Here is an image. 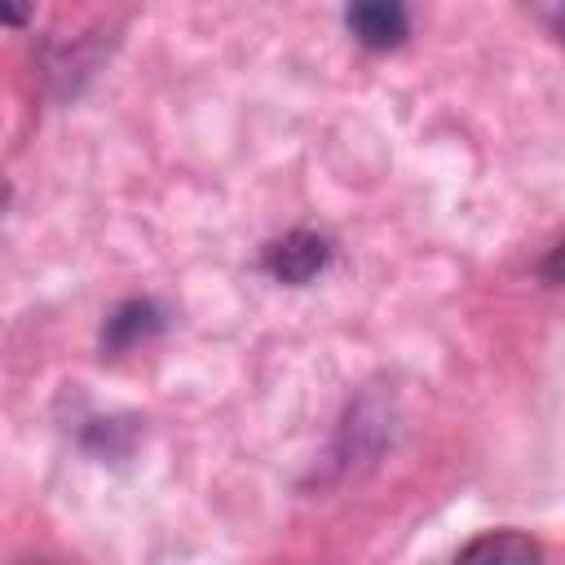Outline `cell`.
Segmentation results:
<instances>
[{"label":"cell","mask_w":565,"mask_h":565,"mask_svg":"<svg viewBox=\"0 0 565 565\" xmlns=\"http://www.w3.org/2000/svg\"><path fill=\"white\" fill-rule=\"evenodd\" d=\"M344 22H349V35L366 49H397L411 31L406 0H349Z\"/></svg>","instance_id":"obj_2"},{"label":"cell","mask_w":565,"mask_h":565,"mask_svg":"<svg viewBox=\"0 0 565 565\" xmlns=\"http://www.w3.org/2000/svg\"><path fill=\"white\" fill-rule=\"evenodd\" d=\"M327 260H331V243L322 234H309V230H291V234H282L278 243L265 247V269L278 282H291V287L318 278L327 269Z\"/></svg>","instance_id":"obj_1"},{"label":"cell","mask_w":565,"mask_h":565,"mask_svg":"<svg viewBox=\"0 0 565 565\" xmlns=\"http://www.w3.org/2000/svg\"><path fill=\"white\" fill-rule=\"evenodd\" d=\"M530 9H543V18H547V26H556V13H561V0H525Z\"/></svg>","instance_id":"obj_6"},{"label":"cell","mask_w":565,"mask_h":565,"mask_svg":"<svg viewBox=\"0 0 565 565\" xmlns=\"http://www.w3.org/2000/svg\"><path fill=\"white\" fill-rule=\"evenodd\" d=\"M481 556H494V561H534L539 547L521 534H490V539H477L472 547H463V561H481Z\"/></svg>","instance_id":"obj_4"},{"label":"cell","mask_w":565,"mask_h":565,"mask_svg":"<svg viewBox=\"0 0 565 565\" xmlns=\"http://www.w3.org/2000/svg\"><path fill=\"white\" fill-rule=\"evenodd\" d=\"M31 18V0H0V26H22Z\"/></svg>","instance_id":"obj_5"},{"label":"cell","mask_w":565,"mask_h":565,"mask_svg":"<svg viewBox=\"0 0 565 565\" xmlns=\"http://www.w3.org/2000/svg\"><path fill=\"white\" fill-rule=\"evenodd\" d=\"M154 327H159L154 309H150L146 300H132V305L115 309V318L106 322V335H110V344H132L137 335H146V331H154Z\"/></svg>","instance_id":"obj_3"}]
</instances>
